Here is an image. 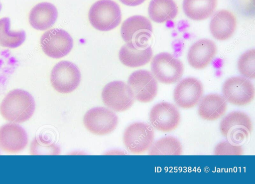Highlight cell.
Here are the masks:
<instances>
[{
	"instance_id": "12",
	"label": "cell",
	"mask_w": 255,
	"mask_h": 184,
	"mask_svg": "<svg viewBox=\"0 0 255 184\" xmlns=\"http://www.w3.org/2000/svg\"><path fill=\"white\" fill-rule=\"evenodd\" d=\"M128 84L134 98L142 103L152 101L157 93V82L153 75L146 70H138L128 77Z\"/></svg>"
},
{
	"instance_id": "9",
	"label": "cell",
	"mask_w": 255,
	"mask_h": 184,
	"mask_svg": "<svg viewBox=\"0 0 255 184\" xmlns=\"http://www.w3.org/2000/svg\"><path fill=\"white\" fill-rule=\"evenodd\" d=\"M40 45L42 51L48 56L61 58L71 51L73 46V40L66 31L53 28L42 34Z\"/></svg>"
},
{
	"instance_id": "4",
	"label": "cell",
	"mask_w": 255,
	"mask_h": 184,
	"mask_svg": "<svg viewBox=\"0 0 255 184\" xmlns=\"http://www.w3.org/2000/svg\"><path fill=\"white\" fill-rule=\"evenodd\" d=\"M152 74L159 82L175 83L181 79L184 71L182 62L172 54L161 52L154 56L151 62Z\"/></svg>"
},
{
	"instance_id": "20",
	"label": "cell",
	"mask_w": 255,
	"mask_h": 184,
	"mask_svg": "<svg viewBox=\"0 0 255 184\" xmlns=\"http://www.w3.org/2000/svg\"><path fill=\"white\" fill-rule=\"evenodd\" d=\"M227 108V102L223 96L210 94L201 99L198 113L199 116L204 120L215 121L225 114Z\"/></svg>"
},
{
	"instance_id": "8",
	"label": "cell",
	"mask_w": 255,
	"mask_h": 184,
	"mask_svg": "<svg viewBox=\"0 0 255 184\" xmlns=\"http://www.w3.org/2000/svg\"><path fill=\"white\" fill-rule=\"evenodd\" d=\"M222 92L223 97L230 104L245 106L253 100L255 88L249 79L243 76H234L225 81Z\"/></svg>"
},
{
	"instance_id": "10",
	"label": "cell",
	"mask_w": 255,
	"mask_h": 184,
	"mask_svg": "<svg viewBox=\"0 0 255 184\" xmlns=\"http://www.w3.org/2000/svg\"><path fill=\"white\" fill-rule=\"evenodd\" d=\"M152 32L150 21L146 17L136 15L127 18L121 28V34L127 43L141 46L148 44Z\"/></svg>"
},
{
	"instance_id": "5",
	"label": "cell",
	"mask_w": 255,
	"mask_h": 184,
	"mask_svg": "<svg viewBox=\"0 0 255 184\" xmlns=\"http://www.w3.org/2000/svg\"><path fill=\"white\" fill-rule=\"evenodd\" d=\"M81 75L78 67L68 61H61L53 67L50 82L53 88L61 93H69L79 86Z\"/></svg>"
},
{
	"instance_id": "23",
	"label": "cell",
	"mask_w": 255,
	"mask_h": 184,
	"mask_svg": "<svg viewBox=\"0 0 255 184\" xmlns=\"http://www.w3.org/2000/svg\"><path fill=\"white\" fill-rule=\"evenodd\" d=\"M10 20L7 17L0 19V45L10 48L20 46L26 38L23 30L12 31L10 29Z\"/></svg>"
},
{
	"instance_id": "25",
	"label": "cell",
	"mask_w": 255,
	"mask_h": 184,
	"mask_svg": "<svg viewBox=\"0 0 255 184\" xmlns=\"http://www.w3.org/2000/svg\"><path fill=\"white\" fill-rule=\"evenodd\" d=\"M60 152L58 146L42 136L34 139L30 145L31 155H59Z\"/></svg>"
},
{
	"instance_id": "19",
	"label": "cell",
	"mask_w": 255,
	"mask_h": 184,
	"mask_svg": "<svg viewBox=\"0 0 255 184\" xmlns=\"http://www.w3.org/2000/svg\"><path fill=\"white\" fill-rule=\"evenodd\" d=\"M58 11L53 4L42 2L35 5L30 10L28 19L30 25L38 30H45L56 22Z\"/></svg>"
},
{
	"instance_id": "16",
	"label": "cell",
	"mask_w": 255,
	"mask_h": 184,
	"mask_svg": "<svg viewBox=\"0 0 255 184\" xmlns=\"http://www.w3.org/2000/svg\"><path fill=\"white\" fill-rule=\"evenodd\" d=\"M217 52L215 43L209 39H201L194 42L189 48L187 60L196 69L207 67L214 59Z\"/></svg>"
},
{
	"instance_id": "18",
	"label": "cell",
	"mask_w": 255,
	"mask_h": 184,
	"mask_svg": "<svg viewBox=\"0 0 255 184\" xmlns=\"http://www.w3.org/2000/svg\"><path fill=\"white\" fill-rule=\"evenodd\" d=\"M152 50L148 44L139 46L126 43L121 48L119 57L121 62L130 67H138L148 63L152 56Z\"/></svg>"
},
{
	"instance_id": "1",
	"label": "cell",
	"mask_w": 255,
	"mask_h": 184,
	"mask_svg": "<svg viewBox=\"0 0 255 184\" xmlns=\"http://www.w3.org/2000/svg\"><path fill=\"white\" fill-rule=\"evenodd\" d=\"M35 109V101L32 95L19 89L9 91L0 104L1 116L10 123H22L29 120Z\"/></svg>"
},
{
	"instance_id": "26",
	"label": "cell",
	"mask_w": 255,
	"mask_h": 184,
	"mask_svg": "<svg viewBox=\"0 0 255 184\" xmlns=\"http://www.w3.org/2000/svg\"><path fill=\"white\" fill-rule=\"evenodd\" d=\"M238 69L240 74L248 79L255 78V50L252 49L242 54L238 61Z\"/></svg>"
},
{
	"instance_id": "21",
	"label": "cell",
	"mask_w": 255,
	"mask_h": 184,
	"mask_svg": "<svg viewBox=\"0 0 255 184\" xmlns=\"http://www.w3.org/2000/svg\"><path fill=\"white\" fill-rule=\"evenodd\" d=\"M217 5V0H183L185 15L194 20H202L211 16Z\"/></svg>"
},
{
	"instance_id": "3",
	"label": "cell",
	"mask_w": 255,
	"mask_h": 184,
	"mask_svg": "<svg viewBox=\"0 0 255 184\" xmlns=\"http://www.w3.org/2000/svg\"><path fill=\"white\" fill-rule=\"evenodd\" d=\"M252 129L251 118L240 111L229 113L223 118L220 124L222 135L228 141L237 145L247 139Z\"/></svg>"
},
{
	"instance_id": "17",
	"label": "cell",
	"mask_w": 255,
	"mask_h": 184,
	"mask_svg": "<svg viewBox=\"0 0 255 184\" xmlns=\"http://www.w3.org/2000/svg\"><path fill=\"white\" fill-rule=\"evenodd\" d=\"M237 27V19L230 11L221 9L213 16L210 23V30L212 36L218 40L229 39L234 33Z\"/></svg>"
},
{
	"instance_id": "2",
	"label": "cell",
	"mask_w": 255,
	"mask_h": 184,
	"mask_svg": "<svg viewBox=\"0 0 255 184\" xmlns=\"http://www.w3.org/2000/svg\"><path fill=\"white\" fill-rule=\"evenodd\" d=\"M91 25L100 31H109L118 26L122 19L119 4L112 0H99L90 7L88 13Z\"/></svg>"
},
{
	"instance_id": "6",
	"label": "cell",
	"mask_w": 255,
	"mask_h": 184,
	"mask_svg": "<svg viewBox=\"0 0 255 184\" xmlns=\"http://www.w3.org/2000/svg\"><path fill=\"white\" fill-rule=\"evenodd\" d=\"M154 137V130L150 125L143 122H135L126 129L123 141L129 151L139 154L150 149Z\"/></svg>"
},
{
	"instance_id": "24",
	"label": "cell",
	"mask_w": 255,
	"mask_h": 184,
	"mask_svg": "<svg viewBox=\"0 0 255 184\" xmlns=\"http://www.w3.org/2000/svg\"><path fill=\"white\" fill-rule=\"evenodd\" d=\"M182 146L179 141L172 136H167L157 140L150 148V155H180Z\"/></svg>"
},
{
	"instance_id": "11",
	"label": "cell",
	"mask_w": 255,
	"mask_h": 184,
	"mask_svg": "<svg viewBox=\"0 0 255 184\" xmlns=\"http://www.w3.org/2000/svg\"><path fill=\"white\" fill-rule=\"evenodd\" d=\"M118 118L112 110L105 107L93 108L85 114L83 123L92 133L105 135L113 132L116 128Z\"/></svg>"
},
{
	"instance_id": "22",
	"label": "cell",
	"mask_w": 255,
	"mask_h": 184,
	"mask_svg": "<svg viewBox=\"0 0 255 184\" xmlns=\"http://www.w3.org/2000/svg\"><path fill=\"white\" fill-rule=\"evenodd\" d=\"M178 13L177 6L173 0H151L148 14L152 20L163 23L174 19Z\"/></svg>"
},
{
	"instance_id": "7",
	"label": "cell",
	"mask_w": 255,
	"mask_h": 184,
	"mask_svg": "<svg viewBox=\"0 0 255 184\" xmlns=\"http://www.w3.org/2000/svg\"><path fill=\"white\" fill-rule=\"evenodd\" d=\"M105 105L116 112L125 111L132 105L134 96L128 84L122 81H114L108 83L102 92Z\"/></svg>"
},
{
	"instance_id": "28",
	"label": "cell",
	"mask_w": 255,
	"mask_h": 184,
	"mask_svg": "<svg viewBox=\"0 0 255 184\" xmlns=\"http://www.w3.org/2000/svg\"><path fill=\"white\" fill-rule=\"evenodd\" d=\"M123 4L130 6L138 5L142 3L145 0H119Z\"/></svg>"
},
{
	"instance_id": "29",
	"label": "cell",
	"mask_w": 255,
	"mask_h": 184,
	"mask_svg": "<svg viewBox=\"0 0 255 184\" xmlns=\"http://www.w3.org/2000/svg\"><path fill=\"white\" fill-rule=\"evenodd\" d=\"M1 3L0 2V11L1 10Z\"/></svg>"
},
{
	"instance_id": "13",
	"label": "cell",
	"mask_w": 255,
	"mask_h": 184,
	"mask_svg": "<svg viewBox=\"0 0 255 184\" xmlns=\"http://www.w3.org/2000/svg\"><path fill=\"white\" fill-rule=\"evenodd\" d=\"M149 120L155 129L169 132L175 129L180 121V114L173 104L162 102L155 104L149 112Z\"/></svg>"
},
{
	"instance_id": "15",
	"label": "cell",
	"mask_w": 255,
	"mask_h": 184,
	"mask_svg": "<svg viewBox=\"0 0 255 184\" xmlns=\"http://www.w3.org/2000/svg\"><path fill=\"white\" fill-rule=\"evenodd\" d=\"M28 144L25 130L17 123H7L0 127V150L8 153L23 150Z\"/></svg>"
},
{
	"instance_id": "14",
	"label": "cell",
	"mask_w": 255,
	"mask_h": 184,
	"mask_svg": "<svg viewBox=\"0 0 255 184\" xmlns=\"http://www.w3.org/2000/svg\"><path fill=\"white\" fill-rule=\"evenodd\" d=\"M203 94L201 82L194 77H187L181 80L173 91V98L176 105L183 109L194 107L200 101Z\"/></svg>"
},
{
	"instance_id": "27",
	"label": "cell",
	"mask_w": 255,
	"mask_h": 184,
	"mask_svg": "<svg viewBox=\"0 0 255 184\" xmlns=\"http://www.w3.org/2000/svg\"><path fill=\"white\" fill-rule=\"evenodd\" d=\"M243 154V150L241 146L229 141L219 143L214 150L216 155H242Z\"/></svg>"
}]
</instances>
